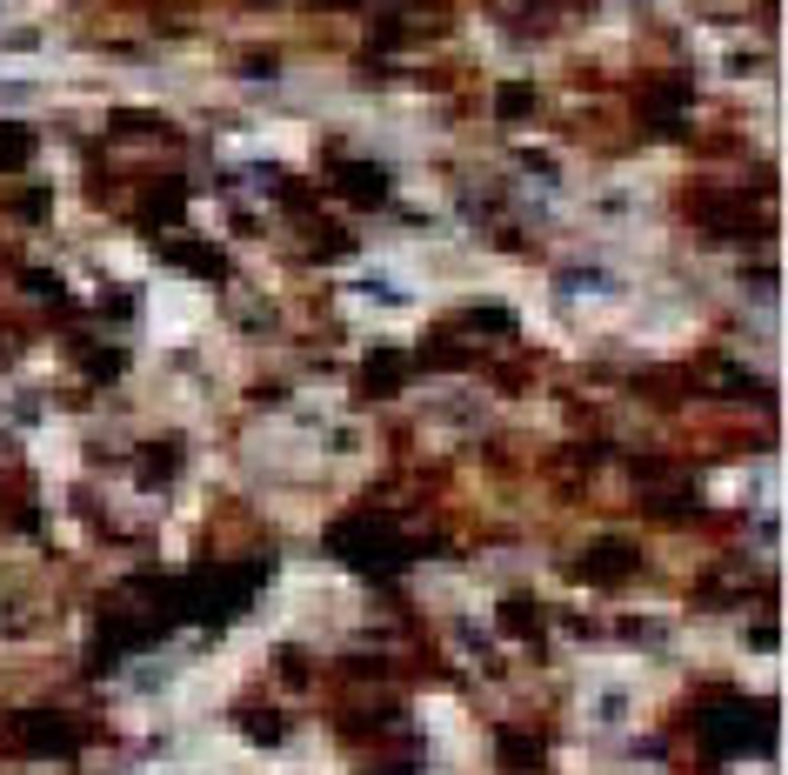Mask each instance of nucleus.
Segmentation results:
<instances>
[{"mask_svg":"<svg viewBox=\"0 0 788 775\" xmlns=\"http://www.w3.org/2000/svg\"><path fill=\"white\" fill-rule=\"evenodd\" d=\"M34 154V134L27 128H0V167H21Z\"/></svg>","mask_w":788,"mask_h":775,"instance_id":"obj_1","label":"nucleus"}]
</instances>
